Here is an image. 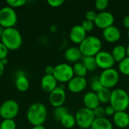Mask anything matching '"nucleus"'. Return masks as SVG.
Instances as JSON below:
<instances>
[{
    "mask_svg": "<svg viewBox=\"0 0 129 129\" xmlns=\"http://www.w3.org/2000/svg\"><path fill=\"white\" fill-rule=\"evenodd\" d=\"M16 88L21 92L26 91L29 88V82L25 73L22 72H18L17 73V77L15 80Z\"/></svg>",
    "mask_w": 129,
    "mask_h": 129,
    "instance_id": "aec40b11",
    "label": "nucleus"
},
{
    "mask_svg": "<svg viewBox=\"0 0 129 129\" xmlns=\"http://www.w3.org/2000/svg\"><path fill=\"white\" fill-rule=\"evenodd\" d=\"M53 76L57 82L61 83H68L75 76L73 66L67 63H59L54 67Z\"/></svg>",
    "mask_w": 129,
    "mask_h": 129,
    "instance_id": "423d86ee",
    "label": "nucleus"
},
{
    "mask_svg": "<svg viewBox=\"0 0 129 129\" xmlns=\"http://www.w3.org/2000/svg\"><path fill=\"white\" fill-rule=\"evenodd\" d=\"M119 73L114 68L103 70L99 76V81L102 86L108 89L114 88L119 82Z\"/></svg>",
    "mask_w": 129,
    "mask_h": 129,
    "instance_id": "0eeeda50",
    "label": "nucleus"
},
{
    "mask_svg": "<svg viewBox=\"0 0 129 129\" xmlns=\"http://www.w3.org/2000/svg\"><path fill=\"white\" fill-rule=\"evenodd\" d=\"M82 62L88 71H94L98 67L94 57H83Z\"/></svg>",
    "mask_w": 129,
    "mask_h": 129,
    "instance_id": "a878e982",
    "label": "nucleus"
},
{
    "mask_svg": "<svg viewBox=\"0 0 129 129\" xmlns=\"http://www.w3.org/2000/svg\"><path fill=\"white\" fill-rule=\"evenodd\" d=\"M1 42L3 43L8 50L15 51L20 48L23 39L20 33L14 27L4 29L1 36Z\"/></svg>",
    "mask_w": 129,
    "mask_h": 129,
    "instance_id": "f03ea898",
    "label": "nucleus"
},
{
    "mask_svg": "<svg viewBox=\"0 0 129 129\" xmlns=\"http://www.w3.org/2000/svg\"><path fill=\"white\" fill-rule=\"evenodd\" d=\"M97 67L103 70L113 68L116 61L114 60L112 54L106 51H101L95 57Z\"/></svg>",
    "mask_w": 129,
    "mask_h": 129,
    "instance_id": "9d476101",
    "label": "nucleus"
},
{
    "mask_svg": "<svg viewBox=\"0 0 129 129\" xmlns=\"http://www.w3.org/2000/svg\"><path fill=\"white\" fill-rule=\"evenodd\" d=\"M112 56L116 62H120L127 57L126 48L122 45H116L112 51Z\"/></svg>",
    "mask_w": 129,
    "mask_h": 129,
    "instance_id": "4be33fe9",
    "label": "nucleus"
},
{
    "mask_svg": "<svg viewBox=\"0 0 129 129\" xmlns=\"http://www.w3.org/2000/svg\"><path fill=\"white\" fill-rule=\"evenodd\" d=\"M70 91L72 93L78 94L83 91L87 87V80L83 77L74 76L67 84Z\"/></svg>",
    "mask_w": 129,
    "mask_h": 129,
    "instance_id": "ddd939ff",
    "label": "nucleus"
},
{
    "mask_svg": "<svg viewBox=\"0 0 129 129\" xmlns=\"http://www.w3.org/2000/svg\"><path fill=\"white\" fill-rule=\"evenodd\" d=\"M82 57L83 56L81 53V51L77 47H70L67 48L64 52V58L70 63H76L79 62Z\"/></svg>",
    "mask_w": 129,
    "mask_h": 129,
    "instance_id": "6ab92c4d",
    "label": "nucleus"
},
{
    "mask_svg": "<svg viewBox=\"0 0 129 129\" xmlns=\"http://www.w3.org/2000/svg\"><path fill=\"white\" fill-rule=\"evenodd\" d=\"M111 92L112 91H110V89L103 88L100 91L96 93L100 101V103H102V104L110 103V98H111Z\"/></svg>",
    "mask_w": 129,
    "mask_h": 129,
    "instance_id": "393cba45",
    "label": "nucleus"
},
{
    "mask_svg": "<svg viewBox=\"0 0 129 129\" xmlns=\"http://www.w3.org/2000/svg\"><path fill=\"white\" fill-rule=\"evenodd\" d=\"M17 125L14 119H4L0 124V129H16Z\"/></svg>",
    "mask_w": 129,
    "mask_h": 129,
    "instance_id": "c85d7f7f",
    "label": "nucleus"
},
{
    "mask_svg": "<svg viewBox=\"0 0 129 129\" xmlns=\"http://www.w3.org/2000/svg\"><path fill=\"white\" fill-rule=\"evenodd\" d=\"M19 105L14 100H7L0 106V114L4 119H14L19 113Z\"/></svg>",
    "mask_w": 129,
    "mask_h": 129,
    "instance_id": "1a4fd4ad",
    "label": "nucleus"
},
{
    "mask_svg": "<svg viewBox=\"0 0 129 129\" xmlns=\"http://www.w3.org/2000/svg\"><path fill=\"white\" fill-rule=\"evenodd\" d=\"M110 104L116 112L126 111L129 107V94L122 88L114 89L111 92Z\"/></svg>",
    "mask_w": 129,
    "mask_h": 129,
    "instance_id": "20e7f679",
    "label": "nucleus"
},
{
    "mask_svg": "<svg viewBox=\"0 0 129 129\" xmlns=\"http://www.w3.org/2000/svg\"><path fill=\"white\" fill-rule=\"evenodd\" d=\"M48 116V110L45 104L36 102L29 106L26 113L28 122L33 126L43 125Z\"/></svg>",
    "mask_w": 129,
    "mask_h": 129,
    "instance_id": "f257e3e1",
    "label": "nucleus"
},
{
    "mask_svg": "<svg viewBox=\"0 0 129 129\" xmlns=\"http://www.w3.org/2000/svg\"><path fill=\"white\" fill-rule=\"evenodd\" d=\"M76 125L82 129L91 128L93 122L95 119V116L93 110L86 107L80 108L75 115Z\"/></svg>",
    "mask_w": 129,
    "mask_h": 129,
    "instance_id": "39448f33",
    "label": "nucleus"
},
{
    "mask_svg": "<svg viewBox=\"0 0 129 129\" xmlns=\"http://www.w3.org/2000/svg\"><path fill=\"white\" fill-rule=\"evenodd\" d=\"M97 16V13L94 11L89 10L85 13V20H90V21H94Z\"/></svg>",
    "mask_w": 129,
    "mask_h": 129,
    "instance_id": "c9c22d12",
    "label": "nucleus"
},
{
    "mask_svg": "<svg viewBox=\"0 0 129 129\" xmlns=\"http://www.w3.org/2000/svg\"><path fill=\"white\" fill-rule=\"evenodd\" d=\"M119 71L125 76H129V57H126L119 63Z\"/></svg>",
    "mask_w": 129,
    "mask_h": 129,
    "instance_id": "bb28decb",
    "label": "nucleus"
},
{
    "mask_svg": "<svg viewBox=\"0 0 129 129\" xmlns=\"http://www.w3.org/2000/svg\"><path fill=\"white\" fill-rule=\"evenodd\" d=\"M83 57H95L102 48L101 40L95 36H88L79 47Z\"/></svg>",
    "mask_w": 129,
    "mask_h": 129,
    "instance_id": "7ed1b4c3",
    "label": "nucleus"
},
{
    "mask_svg": "<svg viewBox=\"0 0 129 129\" xmlns=\"http://www.w3.org/2000/svg\"><path fill=\"white\" fill-rule=\"evenodd\" d=\"M41 86L45 91L51 93L57 87V81L53 75H45L41 80Z\"/></svg>",
    "mask_w": 129,
    "mask_h": 129,
    "instance_id": "a211bd4d",
    "label": "nucleus"
},
{
    "mask_svg": "<svg viewBox=\"0 0 129 129\" xmlns=\"http://www.w3.org/2000/svg\"><path fill=\"white\" fill-rule=\"evenodd\" d=\"M82 27L84 29V30L86 32V33H88V32H91L94 29V23L93 21H90V20H85L82 24H81Z\"/></svg>",
    "mask_w": 129,
    "mask_h": 129,
    "instance_id": "473e14b6",
    "label": "nucleus"
},
{
    "mask_svg": "<svg viewBox=\"0 0 129 129\" xmlns=\"http://www.w3.org/2000/svg\"><path fill=\"white\" fill-rule=\"evenodd\" d=\"M73 69L75 76L85 78V76L88 73V70L86 67L82 63V62H80V61L74 63V65L73 66Z\"/></svg>",
    "mask_w": 129,
    "mask_h": 129,
    "instance_id": "b1692460",
    "label": "nucleus"
},
{
    "mask_svg": "<svg viewBox=\"0 0 129 129\" xmlns=\"http://www.w3.org/2000/svg\"><path fill=\"white\" fill-rule=\"evenodd\" d=\"M83 103L85 107L94 110L95 108L100 106V101L96 93L93 91L87 92L83 97Z\"/></svg>",
    "mask_w": 129,
    "mask_h": 129,
    "instance_id": "f3484780",
    "label": "nucleus"
},
{
    "mask_svg": "<svg viewBox=\"0 0 129 129\" xmlns=\"http://www.w3.org/2000/svg\"><path fill=\"white\" fill-rule=\"evenodd\" d=\"M122 23H123L124 26H125L126 29H129V15H127V16H125V17H124Z\"/></svg>",
    "mask_w": 129,
    "mask_h": 129,
    "instance_id": "ea45409f",
    "label": "nucleus"
},
{
    "mask_svg": "<svg viewBox=\"0 0 129 129\" xmlns=\"http://www.w3.org/2000/svg\"><path fill=\"white\" fill-rule=\"evenodd\" d=\"M93 112H94L95 118H103V117H105V116H106L105 115V107H101V106H99L97 108H95L93 110Z\"/></svg>",
    "mask_w": 129,
    "mask_h": 129,
    "instance_id": "72a5a7b5",
    "label": "nucleus"
},
{
    "mask_svg": "<svg viewBox=\"0 0 129 129\" xmlns=\"http://www.w3.org/2000/svg\"><path fill=\"white\" fill-rule=\"evenodd\" d=\"M1 118H2V116H1V114H0V119H1Z\"/></svg>",
    "mask_w": 129,
    "mask_h": 129,
    "instance_id": "49530a36",
    "label": "nucleus"
},
{
    "mask_svg": "<svg viewBox=\"0 0 129 129\" xmlns=\"http://www.w3.org/2000/svg\"><path fill=\"white\" fill-rule=\"evenodd\" d=\"M54 67H53L51 66L46 67L45 69V75H53L54 74Z\"/></svg>",
    "mask_w": 129,
    "mask_h": 129,
    "instance_id": "58836bf2",
    "label": "nucleus"
},
{
    "mask_svg": "<svg viewBox=\"0 0 129 129\" xmlns=\"http://www.w3.org/2000/svg\"><path fill=\"white\" fill-rule=\"evenodd\" d=\"M17 22V15L14 8L5 6L0 9V26L4 29L14 27Z\"/></svg>",
    "mask_w": 129,
    "mask_h": 129,
    "instance_id": "6e6552de",
    "label": "nucleus"
},
{
    "mask_svg": "<svg viewBox=\"0 0 129 129\" xmlns=\"http://www.w3.org/2000/svg\"><path fill=\"white\" fill-rule=\"evenodd\" d=\"M116 113V110L113 109V107L110 105L107 106L105 107V115L106 116H113Z\"/></svg>",
    "mask_w": 129,
    "mask_h": 129,
    "instance_id": "4c0bfd02",
    "label": "nucleus"
},
{
    "mask_svg": "<svg viewBox=\"0 0 129 129\" xmlns=\"http://www.w3.org/2000/svg\"><path fill=\"white\" fill-rule=\"evenodd\" d=\"M60 123L66 128H73L76 125L75 116L68 113L62 118V119L60 120Z\"/></svg>",
    "mask_w": 129,
    "mask_h": 129,
    "instance_id": "5701e85b",
    "label": "nucleus"
},
{
    "mask_svg": "<svg viewBox=\"0 0 129 129\" xmlns=\"http://www.w3.org/2000/svg\"><path fill=\"white\" fill-rule=\"evenodd\" d=\"M125 48H126V54H127V57H129V44L127 45V47H125Z\"/></svg>",
    "mask_w": 129,
    "mask_h": 129,
    "instance_id": "37998d69",
    "label": "nucleus"
},
{
    "mask_svg": "<svg viewBox=\"0 0 129 129\" xmlns=\"http://www.w3.org/2000/svg\"><path fill=\"white\" fill-rule=\"evenodd\" d=\"M5 71V64L2 63V60H0V77L3 75Z\"/></svg>",
    "mask_w": 129,
    "mask_h": 129,
    "instance_id": "a19ab883",
    "label": "nucleus"
},
{
    "mask_svg": "<svg viewBox=\"0 0 129 129\" xmlns=\"http://www.w3.org/2000/svg\"><path fill=\"white\" fill-rule=\"evenodd\" d=\"M3 30H4V28H3V27H2V26H0V39H1V36H2V35Z\"/></svg>",
    "mask_w": 129,
    "mask_h": 129,
    "instance_id": "c03bdc74",
    "label": "nucleus"
},
{
    "mask_svg": "<svg viewBox=\"0 0 129 129\" xmlns=\"http://www.w3.org/2000/svg\"><path fill=\"white\" fill-rule=\"evenodd\" d=\"M114 21H115V17L113 14L111 12L104 11L97 14L94 23L97 27L102 29L104 30L111 26H113Z\"/></svg>",
    "mask_w": 129,
    "mask_h": 129,
    "instance_id": "9b49d317",
    "label": "nucleus"
},
{
    "mask_svg": "<svg viewBox=\"0 0 129 129\" xmlns=\"http://www.w3.org/2000/svg\"><path fill=\"white\" fill-rule=\"evenodd\" d=\"M32 129H46L43 125H38V126H33Z\"/></svg>",
    "mask_w": 129,
    "mask_h": 129,
    "instance_id": "79ce46f5",
    "label": "nucleus"
},
{
    "mask_svg": "<svg viewBox=\"0 0 129 129\" xmlns=\"http://www.w3.org/2000/svg\"><path fill=\"white\" fill-rule=\"evenodd\" d=\"M90 87L91 88V91H93L94 93H98V91H100L104 88L99 81V77L91 80V84H90Z\"/></svg>",
    "mask_w": 129,
    "mask_h": 129,
    "instance_id": "c756f323",
    "label": "nucleus"
},
{
    "mask_svg": "<svg viewBox=\"0 0 129 129\" xmlns=\"http://www.w3.org/2000/svg\"><path fill=\"white\" fill-rule=\"evenodd\" d=\"M91 129H113V124L105 117L95 118L91 126Z\"/></svg>",
    "mask_w": 129,
    "mask_h": 129,
    "instance_id": "412c9836",
    "label": "nucleus"
},
{
    "mask_svg": "<svg viewBox=\"0 0 129 129\" xmlns=\"http://www.w3.org/2000/svg\"><path fill=\"white\" fill-rule=\"evenodd\" d=\"M86 33H87L84 30L81 25H76L70 29V39L73 43L80 45L86 38Z\"/></svg>",
    "mask_w": 129,
    "mask_h": 129,
    "instance_id": "2eb2a0df",
    "label": "nucleus"
},
{
    "mask_svg": "<svg viewBox=\"0 0 129 129\" xmlns=\"http://www.w3.org/2000/svg\"><path fill=\"white\" fill-rule=\"evenodd\" d=\"M47 2L51 7L58 8L64 3V1L63 0H48Z\"/></svg>",
    "mask_w": 129,
    "mask_h": 129,
    "instance_id": "e433bc0d",
    "label": "nucleus"
},
{
    "mask_svg": "<svg viewBox=\"0 0 129 129\" xmlns=\"http://www.w3.org/2000/svg\"><path fill=\"white\" fill-rule=\"evenodd\" d=\"M68 113V110L66 107L61 106L59 107H56L54 110V117L56 120L60 121L62 119V118Z\"/></svg>",
    "mask_w": 129,
    "mask_h": 129,
    "instance_id": "cd10ccee",
    "label": "nucleus"
},
{
    "mask_svg": "<svg viewBox=\"0 0 129 129\" xmlns=\"http://www.w3.org/2000/svg\"><path fill=\"white\" fill-rule=\"evenodd\" d=\"M66 101V92L62 87H57L50 93L49 101L54 108L63 106Z\"/></svg>",
    "mask_w": 129,
    "mask_h": 129,
    "instance_id": "f8f14e48",
    "label": "nucleus"
},
{
    "mask_svg": "<svg viewBox=\"0 0 129 129\" xmlns=\"http://www.w3.org/2000/svg\"><path fill=\"white\" fill-rule=\"evenodd\" d=\"M103 37L109 43H115L121 38V31L116 26H111L103 30Z\"/></svg>",
    "mask_w": 129,
    "mask_h": 129,
    "instance_id": "4468645a",
    "label": "nucleus"
},
{
    "mask_svg": "<svg viewBox=\"0 0 129 129\" xmlns=\"http://www.w3.org/2000/svg\"><path fill=\"white\" fill-rule=\"evenodd\" d=\"M26 3V0H8L7 4L9 7L14 8H20L23 6Z\"/></svg>",
    "mask_w": 129,
    "mask_h": 129,
    "instance_id": "2f4dec72",
    "label": "nucleus"
},
{
    "mask_svg": "<svg viewBox=\"0 0 129 129\" xmlns=\"http://www.w3.org/2000/svg\"><path fill=\"white\" fill-rule=\"evenodd\" d=\"M108 5H109L108 0H97L94 4L96 9L101 12L104 11L108 7Z\"/></svg>",
    "mask_w": 129,
    "mask_h": 129,
    "instance_id": "7c9ffc66",
    "label": "nucleus"
},
{
    "mask_svg": "<svg viewBox=\"0 0 129 129\" xmlns=\"http://www.w3.org/2000/svg\"><path fill=\"white\" fill-rule=\"evenodd\" d=\"M113 120L118 128H125L129 125V114L126 111H117L113 116Z\"/></svg>",
    "mask_w": 129,
    "mask_h": 129,
    "instance_id": "dca6fc26",
    "label": "nucleus"
},
{
    "mask_svg": "<svg viewBox=\"0 0 129 129\" xmlns=\"http://www.w3.org/2000/svg\"><path fill=\"white\" fill-rule=\"evenodd\" d=\"M8 49L6 48V46L0 42V60H2L4 59H6L8 54Z\"/></svg>",
    "mask_w": 129,
    "mask_h": 129,
    "instance_id": "f704fd0d",
    "label": "nucleus"
},
{
    "mask_svg": "<svg viewBox=\"0 0 129 129\" xmlns=\"http://www.w3.org/2000/svg\"><path fill=\"white\" fill-rule=\"evenodd\" d=\"M128 39H129V29L128 30Z\"/></svg>",
    "mask_w": 129,
    "mask_h": 129,
    "instance_id": "a18cd8bd",
    "label": "nucleus"
}]
</instances>
